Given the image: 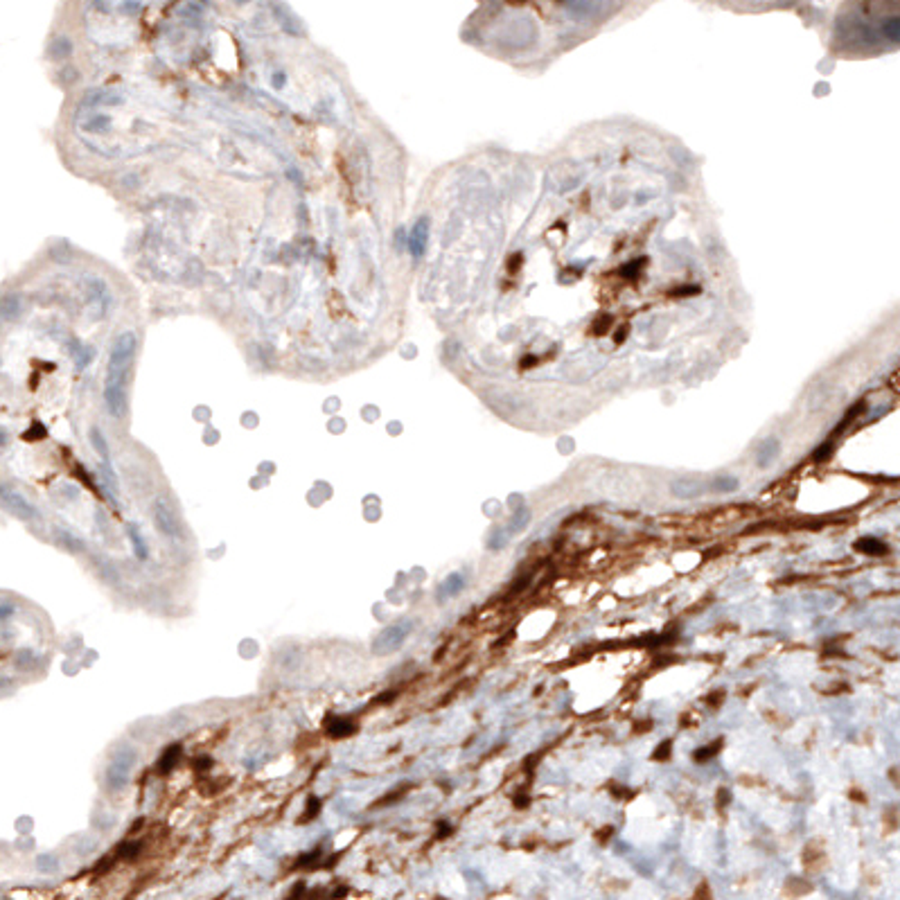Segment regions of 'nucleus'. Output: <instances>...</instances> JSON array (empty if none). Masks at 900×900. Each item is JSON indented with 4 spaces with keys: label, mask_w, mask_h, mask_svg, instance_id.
Returning <instances> with one entry per match:
<instances>
[{
    "label": "nucleus",
    "mask_w": 900,
    "mask_h": 900,
    "mask_svg": "<svg viewBox=\"0 0 900 900\" xmlns=\"http://www.w3.org/2000/svg\"><path fill=\"white\" fill-rule=\"evenodd\" d=\"M136 354V337L122 334L113 343L111 359L107 366V381H104V404L113 418H122L127 411V381L129 370Z\"/></svg>",
    "instance_id": "nucleus-1"
},
{
    "label": "nucleus",
    "mask_w": 900,
    "mask_h": 900,
    "mask_svg": "<svg viewBox=\"0 0 900 900\" xmlns=\"http://www.w3.org/2000/svg\"><path fill=\"white\" fill-rule=\"evenodd\" d=\"M138 761V751L131 745H120L107 765V772H104V785H107L109 792H122L129 780H131V772H134Z\"/></svg>",
    "instance_id": "nucleus-2"
},
{
    "label": "nucleus",
    "mask_w": 900,
    "mask_h": 900,
    "mask_svg": "<svg viewBox=\"0 0 900 900\" xmlns=\"http://www.w3.org/2000/svg\"><path fill=\"white\" fill-rule=\"evenodd\" d=\"M0 506H3L7 512L14 514V517L23 519V522H34V519L41 517L36 506H32L21 492H16V489H11L7 485H0Z\"/></svg>",
    "instance_id": "nucleus-3"
},
{
    "label": "nucleus",
    "mask_w": 900,
    "mask_h": 900,
    "mask_svg": "<svg viewBox=\"0 0 900 900\" xmlns=\"http://www.w3.org/2000/svg\"><path fill=\"white\" fill-rule=\"evenodd\" d=\"M408 632H411V623H395V625L383 628L377 634V639L373 641V652L383 657V655L400 650L408 637Z\"/></svg>",
    "instance_id": "nucleus-4"
},
{
    "label": "nucleus",
    "mask_w": 900,
    "mask_h": 900,
    "mask_svg": "<svg viewBox=\"0 0 900 900\" xmlns=\"http://www.w3.org/2000/svg\"><path fill=\"white\" fill-rule=\"evenodd\" d=\"M152 514H154L156 528L165 537H169V539H183V526H181L179 517L174 514V510H171V506L167 504L165 499H156L154 501Z\"/></svg>",
    "instance_id": "nucleus-5"
},
{
    "label": "nucleus",
    "mask_w": 900,
    "mask_h": 900,
    "mask_svg": "<svg viewBox=\"0 0 900 900\" xmlns=\"http://www.w3.org/2000/svg\"><path fill=\"white\" fill-rule=\"evenodd\" d=\"M670 492L677 499H697L706 492H711V479L704 481L699 476H688V479H677L672 481Z\"/></svg>",
    "instance_id": "nucleus-6"
},
{
    "label": "nucleus",
    "mask_w": 900,
    "mask_h": 900,
    "mask_svg": "<svg viewBox=\"0 0 900 900\" xmlns=\"http://www.w3.org/2000/svg\"><path fill=\"white\" fill-rule=\"evenodd\" d=\"M127 537H129V541H131V549H134V555L140 560V562H147L149 560V546H147V541H144V537H142V533H140V528H138V524H127Z\"/></svg>",
    "instance_id": "nucleus-7"
},
{
    "label": "nucleus",
    "mask_w": 900,
    "mask_h": 900,
    "mask_svg": "<svg viewBox=\"0 0 900 900\" xmlns=\"http://www.w3.org/2000/svg\"><path fill=\"white\" fill-rule=\"evenodd\" d=\"M738 487H740V481L731 474H718L711 479V492L716 494H729V492H736Z\"/></svg>",
    "instance_id": "nucleus-8"
},
{
    "label": "nucleus",
    "mask_w": 900,
    "mask_h": 900,
    "mask_svg": "<svg viewBox=\"0 0 900 900\" xmlns=\"http://www.w3.org/2000/svg\"><path fill=\"white\" fill-rule=\"evenodd\" d=\"M55 535H57V539H59V544L65 549V551H70V553H84L86 551V544L79 537H75L70 531H63L61 526H57L55 528Z\"/></svg>",
    "instance_id": "nucleus-9"
},
{
    "label": "nucleus",
    "mask_w": 900,
    "mask_h": 900,
    "mask_svg": "<svg viewBox=\"0 0 900 900\" xmlns=\"http://www.w3.org/2000/svg\"><path fill=\"white\" fill-rule=\"evenodd\" d=\"M181 751H183L181 745H169L163 751V756L158 758V772H161V774H169L171 770H174L179 758H181Z\"/></svg>",
    "instance_id": "nucleus-10"
},
{
    "label": "nucleus",
    "mask_w": 900,
    "mask_h": 900,
    "mask_svg": "<svg viewBox=\"0 0 900 900\" xmlns=\"http://www.w3.org/2000/svg\"><path fill=\"white\" fill-rule=\"evenodd\" d=\"M354 731V722L348 718H332L327 722V736L332 738H346Z\"/></svg>",
    "instance_id": "nucleus-11"
},
{
    "label": "nucleus",
    "mask_w": 900,
    "mask_h": 900,
    "mask_svg": "<svg viewBox=\"0 0 900 900\" xmlns=\"http://www.w3.org/2000/svg\"><path fill=\"white\" fill-rule=\"evenodd\" d=\"M855 551L867 553V555H884L886 553V544L876 537H862L855 541Z\"/></svg>",
    "instance_id": "nucleus-12"
},
{
    "label": "nucleus",
    "mask_w": 900,
    "mask_h": 900,
    "mask_svg": "<svg viewBox=\"0 0 900 900\" xmlns=\"http://www.w3.org/2000/svg\"><path fill=\"white\" fill-rule=\"evenodd\" d=\"M776 454H778V440L770 438V440H765V443L761 445L758 456H756V462H758L761 467H767V465H770V462L776 458Z\"/></svg>",
    "instance_id": "nucleus-13"
},
{
    "label": "nucleus",
    "mask_w": 900,
    "mask_h": 900,
    "mask_svg": "<svg viewBox=\"0 0 900 900\" xmlns=\"http://www.w3.org/2000/svg\"><path fill=\"white\" fill-rule=\"evenodd\" d=\"M427 246V223L420 221L418 226L411 233V253L413 255H422V250Z\"/></svg>",
    "instance_id": "nucleus-14"
},
{
    "label": "nucleus",
    "mask_w": 900,
    "mask_h": 900,
    "mask_svg": "<svg viewBox=\"0 0 900 900\" xmlns=\"http://www.w3.org/2000/svg\"><path fill=\"white\" fill-rule=\"evenodd\" d=\"M722 749V738H718L716 743L713 745H709V747H702V749H697L695 753H693V758L697 761V763H704V761H711L713 756H716V753Z\"/></svg>",
    "instance_id": "nucleus-15"
},
{
    "label": "nucleus",
    "mask_w": 900,
    "mask_h": 900,
    "mask_svg": "<svg viewBox=\"0 0 900 900\" xmlns=\"http://www.w3.org/2000/svg\"><path fill=\"white\" fill-rule=\"evenodd\" d=\"M462 589V578L460 576H449L445 580V585L440 587V598L443 595H456Z\"/></svg>",
    "instance_id": "nucleus-16"
},
{
    "label": "nucleus",
    "mask_w": 900,
    "mask_h": 900,
    "mask_svg": "<svg viewBox=\"0 0 900 900\" xmlns=\"http://www.w3.org/2000/svg\"><path fill=\"white\" fill-rule=\"evenodd\" d=\"M138 853H140V844L138 842H125V844L117 846V855H120L122 859H131V857H136Z\"/></svg>",
    "instance_id": "nucleus-17"
},
{
    "label": "nucleus",
    "mask_w": 900,
    "mask_h": 900,
    "mask_svg": "<svg viewBox=\"0 0 900 900\" xmlns=\"http://www.w3.org/2000/svg\"><path fill=\"white\" fill-rule=\"evenodd\" d=\"M862 411H864V402H857V404H855V406L851 408V411H849V413H846V418H844V420L840 422V427L835 429V433H840V431H842V429H844L846 425H851V422H853V420H855V418H857L859 413H862Z\"/></svg>",
    "instance_id": "nucleus-18"
},
{
    "label": "nucleus",
    "mask_w": 900,
    "mask_h": 900,
    "mask_svg": "<svg viewBox=\"0 0 900 900\" xmlns=\"http://www.w3.org/2000/svg\"><path fill=\"white\" fill-rule=\"evenodd\" d=\"M670 751H672V743H670V740H664V743H661V745L655 749L652 758H655V761H666V758H670Z\"/></svg>",
    "instance_id": "nucleus-19"
},
{
    "label": "nucleus",
    "mask_w": 900,
    "mask_h": 900,
    "mask_svg": "<svg viewBox=\"0 0 900 900\" xmlns=\"http://www.w3.org/2000/svg\"><path fill=\"white\" fill-rule=\"evenodd\" d=\"M832 449H835V447H832V443H830V440H828V443H824V445L819 447L817 452L812 454V460H815V462H824V460L832 454Z\"/></svg>",
    "instance_id": "nucleus-20"
},
{
    "label": "nucleus",
    "mask_w": 900,
    "mask_h": 900,
    "mask_svg": "<svg viewBox=\"0 0 900 900\" xmlns=\"http://www.w3.org/2000/svg\"><path fill=\"white\" fill-rule=\"evenodd\" d=\"M319 808H321V801L316 799V797H312L309 801H307V817L305 819H312V817H316V812H319Z\"/></svg>",
    "instance_id": "nucleus-21"
},
{
    "label": "nucleus",
    "mask_w": 900,
    "mask_h": 900,
    "mask_svg": "<svg viewBox=\"0 0 900 900\" xmlns=\"http://www.w3.org/2000/svg\"><path fill=\"white\" fill-rule=\"evenodd\" d=\"M210 765H213V758L210 756H198V761L194 763L196 770H203V767H210Z\"/></svg>",
    "instance_id": "nucleus-22"
},
{
    "label": "nucleus",
    "mask_w": 900,
    "mask_h": 900,
    "mask_svg": "<svg viewBox=\"0 0 900 900\" xmlns=\"http://www.w3.org/2000/svg\"><path fill=\"white\" fill-rule=\"evenodd\" d=\"M316 857H319V851H314L312 855H305V857H302V859H298V867H305V864H312Z\"/></svg>",
    "instance_id": "nucleus-23"
},
{
    "label": "nucleus",
    "mask_w": 900,
    "mask_h": 900,
    "mask_svg": "<svg viewBox=\"0 0 900 900\" xmlns=\"http://www.w3.org/2000/svg\"><path fill=\"white\" fill-rule=\"evenodd\" d=\"M514 805H517V808H526V805H528V797H522V794H519V797L514 799Z\"/></svg>",
    "instance_id": "nucleus-24"
},
{
    "label": "nucleus",
    "mask_w": 900,
    "mask_h": 900,
    "mask_svg": "<svg viewBox=\"0 0 900 900\" xmlns=\"http://www.w3.org/2000/svg\"><path fill=\"white\" fill-rule=\"evenodd\" d=\"M449 832H452V826H449V824H440V832H438V837H445V835H449Z\"/></svg>",
    "instance_id": "nucleus-25"
},
{
    "label": "nucleus",
    "mask_w": 900,
    "mask_h": 900,
    "mask_svg": "<svg viewBox=\"0 0 900 900\" xmlns=\"http://www.w3.org/2000/svg\"><path fill=\"white\" fill-rule=\"evenodd\" d=\"M726 801H729V792H726V790H720V805H722V803H726Z\"/></svg>",
    "instance_id": "nucleus-26"
},
{
    "label": "nucleus",
    "mask_w": 900,
    "mask_h": 900,
    "mask_svg": "<svg viewBox=\"0 0 900 900\" xmlns=\"http://www.w3.org/2000/svg\"><path fill=\"white\" fill-rule=\"evenodd\" d=\"M749 3H763V0H749Z\"/></svg>",
    "instance_id": "nucleus-27"
}]
</instances>
